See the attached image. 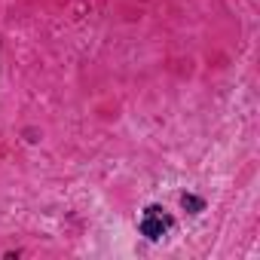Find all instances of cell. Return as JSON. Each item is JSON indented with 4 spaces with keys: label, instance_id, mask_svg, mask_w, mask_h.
Here are the masks:
<instances>
[{
    "label": "cell",
    "instance_id": "1",
    "mask_svg": "<svg viewBox=\"0 0 260 260\" xmlns=\"http://www.w3.org/2000/svg\"><path fill=\"white\" fill-rule=\"evenodd\" d=\"M169 226H172V217H169V214H162V208L150 205V208H147V214H144V220H141V233H144L147 239H159Z\"/></svg>",
    "mask_w": 260,
    "mask_h": 260
},
{
    "label": "cell",
    "instance_id": "2",
    "mask_svg": "<svg viewBox=\"0 0 260 260\" xmlns=\"http://www.w3.org/2000/svg\"><path fill=\"white\" fill-rule=\"evenodd\" d=\"M181 205H184V208H190V211H202V208H205V202H202V199H196V196H181Z\"/></svg>",
    "mask_w": 260,
    "mask_h": 260
}]
</instances>
